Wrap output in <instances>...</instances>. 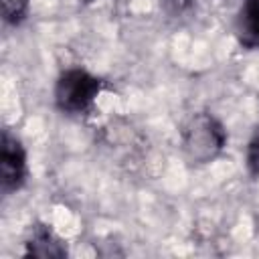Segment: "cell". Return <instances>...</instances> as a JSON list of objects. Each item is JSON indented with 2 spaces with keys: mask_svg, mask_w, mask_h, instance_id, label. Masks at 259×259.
I'll use <instances>...</instances> for the list:
<instances>
[{
  "mask_svg": "<svg viewBox=\"0 0 259 259\" xmlns=\"http://www.w3.org/2000/svg\"><path fill=\"white\" fill-rule=\"evenodd\" d=\"M103 81L85 69H67L55 85L57 107L65 113H85L101 93Z\"/></svg>",
  "mask_w": 259,
  "mask_h": 259,
  "instance_id": "1",
  "label": "cell"
},
{
  "mask_svg": "<svg viewBox=\"0 0 259 259\" xmlns=\"http://www.w3.org/2000/svg\"><path fill=\"white\" fill-rule=\"evenodd\" d=\"M227 134L223 125L208 113H194L182 132V142L192 162H210L225 146Z\"/></svg>",
  "mask_w": 259,
  "mask_h": 259,
  "instance_id": "2",
  "label": "cell"
},
{
  "mask_svg": "<svg viewBox=\"0 0 259 259\" xmlns=\"http://www.w3.org/2000/svg\"><path fill=\"white\" fill-rule=\"evenodd\" d=\"M26 180V152L8 130L0 142V188L4 194L18 190Z\"/></svg>",
  "mask_w": 259,
  "mask_h": 259,
  "instance_id": "3",
  "label": "cell"
},
{
  "mask_svg": "<svg viewBox=\"0 0 259 259\" xmlns=\"http://www.w3.org/2000/svg\"><path fill=\"white\" fill-rule=\"evenodd\" d=\"M28 257H42V259H61L67 255V245L53 233L47 225H34L28 231L24 241Z\"/></svg>",
  "mask_w": 259,
  "mask_h": 259,
  "instance_id": "4",
  "label": "cell"
},
{
  "mask_svg": "<svg viewBox=\"0 0 259 259\" xmlns=\"http://www.w3.org/2000/svg\"><path fill=\"white\" fill-rule=\"evenodd\" d=\"M239 38L249 49H259V0H245L237 24Z\"/></svg>",
  "mask_w": 259,
  "mask_h": 259,
  "instance_id": "5",
  "label": "cell"
},
{
  "mask_svg": "<svg viewBox=\"0 0 259 259\" xmlns=\"http://www.w3.org/2000/svg\"><path fill=\"white\" fill-rule=\"evenodd\" d=\"M28 2L30 0H0V12H2V20L6 24H18L28 10Z\"/></svg>",
  "mask_w": 259,
  "mask_h": 259,
  "instance_id": "6",
  "label": "cell"
},
{
  "mask_svg": "<svg viewBox=\"0 0 259 259\" xmlns=\"http://www.w3.org/2000/svg\"><path fill=\"white\" fill-rule=\"evenodd\" d=\"M247 164H249V170L253 174H259V127H257L255 136L249 142V148H247Z\"/></svg>",
  "mask_w": 259,
  "mask_h": 259,
  "instance_id": "7",
  "label": "cell"
},
{
  "mask_svg": "<svg viewBox=\"0 0 259 259\" xmlns=\"http://www.w3.org/2000/svg\"><path fill=\"white\" fill-rule=\"evenodd\" d=\"M166 6H170L172 10H184L192 4V0H164Z\"/></svg>",
  "mask_w": 259,
  "mask_h": 259,
  "instance_id": "8",
  "label": "cell"
},
{
  "mask_svg": "<svg viewBox=\"0 0 259 259\" xmlns=\"http://www.w3.org/2000/svg\"><path fill=\"white\" fill-rule=\"evenodd\" d=\"M85 2H91V0H85Z\"/></svg>",
  "mask_w": 259,
  "mask_h": 259,
  "instance_id": "9",
  "label": "cell"
}]
</instances>
